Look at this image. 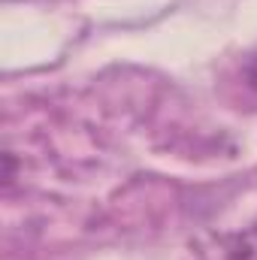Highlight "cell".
<instances>
[{
  "mask_svg": "<svg viewBox=\"0 0 257 260\" xmlns=\"http://www.w3.org/2000/svg\"><path fill=\"white\" fill-rule=\"evenodd\" d=\"M215 242V254H221V260H257V227L218 236Z\"/></svg>",
  "mask_w": 257,
  "mask_h": 260,
  "instance_id": "1",
  "label": "cell"
}]
</instances>
